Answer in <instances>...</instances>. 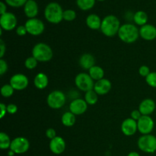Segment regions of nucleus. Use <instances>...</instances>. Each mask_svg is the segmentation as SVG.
<instances>
[{"label": "nucleus", "instance_id": "1", "mask_svg": "<svg viewBox=\"0 0 156 156\" xmlns=\"http://www.w3.org/2000/svg\"><path fill=\"white\" fill-rule=\"evenodd\" d=\"M120 21L117 17L114 15H107L102 20L101 31L108 37H112L118 34L120 27Z\"/></svg>", "mask_w": 156, "mask_h": 156}, {"label": "nucleus", "instance_id": "2", "mask_svg": "<svg viewBox=\"0 0 156 156\" xmlns=\"http://www.w3.org/2000/svg\"><path fill=\"white\" fill-rule=\"evenodd\" d=\"M63 12L60 5L56 2L48 3L44 9V17L48 22L57 24L63 20Z\"/></svg>", "mask_w": 156, "mask_h": 156}, {"label": "nucleus", "instance_id": "3", "mask_svg": "<svg viewBox=\"0 0 156 156\" xmlns=\"http://www.w3.org/2000/svg\"><path fill=\"white\" fill-rule=\"evenodd\" d=\"M117 34L123 42L133 44L136 42L140 37V29L135 24L126 23L120 26Z\"/></svg>", "mask_w": 156, "mask_h": 156}, {"label": "nucleus", "instance_id": "4", "mask_svg": "<svg viewBox=\"0 0 156 156\" xmlns=\"http://www.w3.org/2000/svg\"><path fill=\"white\" fill-rule=\"evenodd\" d=\"M53 56V50L45 43H38L32 49V56L38 62H46L52 59Z\"/></svg>", "mask_w": 156, "mask_h": 156}, {"label": "nucleus", "instance_id": "5", "mask_svg": "<svg viewBox=\"0 0 156 156\" xmlns=\"http://www.w3.org/2000/svg\"><path fill=\"white\" fill-rule=\"evenodd\" d=\"M138 148L146 153H154L156 151V137L152 134L143 135L137 142Z\"/></svg>", "mask_w": 156, "mask_h": 156}, {"label": "nucleus", "instance_id": "6", "mask_svg": "<svg viewBox=\"0 0 156 156\" xmlns=\"http://www.w3.org/2000/svg\"><path fill=\"white\" fill-rule=\"evenodd\" d=\"M66 101V94L59 90H55L48 94L47 103L52 109H59L65 105Z\"/></svg>", "mask_w": 156, "mask_h": 156}, {"label": "nucleus", "instance_id": "7", "mask_svg": "<svg viewBox=\"0 0 156 156\" xmlns=\"http://www.w3.org/2000/svg\"><path fill=\"white\" fill-rule=\"evenodd\" d=\"M75 84L80 91L87 92L90 90L94 89V80L91 79L89 74L82 73L78 74L75 79Z\"/></svg>", "mask_w": 156, "mask_h": 156}, {"label": "nucleus", "instance_id": "8", "mask_svg": "<svg viewBox=\"0 0 156 156\" xmlns=\"http://www.w3.org/2000/svg\"><path fill=\"white\" fill-rule=\"evenodd\" d=\"M27 34L33 36H38L41 35L44 31L45 26L44 22L41 19L37 18H28L24 24Z\"/></svg>", "mask_w": 156, "mask_h": 156}, {"label": "nucleus", "instance_id": "9", "mask_svg": "<svg viewBox=\"0 0 156 156\" xmlns=\"http://www.w3.org/2000/svg\"><path fill=\"white\" fill-rule=\"evenodd\" d=\"M30 148V143L28 140L25 137L19 136L16 137L12 140L10 150L15 152V154H24L28 151Z\"/></svg>", "mask_w": 156, "mask_h": 156}, {"label": "nucleus", "instance_id": "10", "mask_svg": "<svg viewBox=\"0 0 156 156\" xmlns=\"http://www.w3.org/2000/svg\"><path fill=\"white\" fill-rule=\"evenodd\" d=\"M18 19L15 14L7 12L0 17V26L2 30L10 31L17 27Z\"/></svg>", "mask_w": 156, "mask_h": 156}, {"label": "nucleus", "instance_id": "11", "mask_svg": "<svg viewBox=\"0 0 156 156\" xmlns=\"http://www.w3.org/2000/svg\"><path fill=\"white\" fill-rule=\"evenodd\" d=\"M154 120L150 116L143 115L137 121L138 131L143 135L150 134L154 129Z\"/></svg>", "mask_w": 156, "mask_h": 156}, {"label": "nucleus", "instance_id": "12", "mask_svg": "<svg viewBox=\"0 0 156 156\" xmlns=\"http://www.w3.org/2000/svg\"><path fill=\"white\" fill-rule=\"evenodd\" d=\"M9 84L17 91H22L25 89L29 84L28 79L27 76L21 73H18L12 76L10 79Z\"/></svg>", "mask_w": 156, "mask_h": 156}, {"label": "nucleus", "instance_id": "13", "mask_svg": "<svg viewBox=\"0 0 156 156\" xmlns=\"http://www.w3.org/2000/svg\"><path fill=\"white\" fill-rule=\"evenodd\" d=\"M88 109V104L85 99L76 98L69 105V111L75 115H82Z\"/></svg>", "mask_w": 156, "mask_h": 156}, {"label": "nucleus", "instance_id": "14", "mask_svg": "<svg viewBox=\"0 0 156 156\" xmlns=\"http://www.w3.org/2000/svg\"><path fill=\"white\" fill-rule=\"evenodd\" d=\"M138 130L137 126V121L134 120L133 119L126 118L121 123V131L126 136H133Z\"/></svg>", "mask_w": 156, "mask_h": 156}, {"label": "nucleus", "instance_id": "15", "mask_svg": "<svg viewBox=\"0 0 156 156\" xmlns=\"http://www.w3.org/2000/svg\"><path fill=\"white\" fill-rule=\"evenodd\" d=\"M50 151L55 155H60L66 150V144L62 137L56 136L54 139L50 140L49 144Z\"/></svg>", "mask_w": 156, "mask_h": 156}, {"label": "nucleus", "instance_id": "16", "mask_svg": "<svg viewBox=\"0 0 156 156\" xmlns=\"http://www.w3.org/2000/svg\"><path fill=\"white\" fill-rule=\"evenodd\" d=\"M140 36L146 41H153L156 38V27L150 24L142 26L140 29Z\"/></svg>", "mask_w": 156, "mask_h": 156}, {"label": "nucleus", "instance_id": "17", "mask_svg": "<svg viewBox=\"0 0 156 156\" xmlns=\"http://www.w3.org/2000/svg\"><path fill=\"white\" fill-rule=\"evenodd\" d=\"M112 84L108 79H102L94 83V90L98 95H105L108 94L111 89Z\"/></svg>", "mask_w": 156, "mask_h": 156}, {"label": "nucleus", "instance_id": "18", "mask_svg": "<svg viewBox=\"0 0 156 156\" xmlns=\"http://www.w3.org/2000/svg\"><path fill=\"white\" fill-rule=\"evenodd\" d=\"M156 105L155 101L151 98L144 99L139 106V111L142 115L149 116L155 111Z\"/></svg>", "mask_w": 156, "mask_h": 156}, {"label": "nucleus", "instance_id": "19", "mask_svg": "<svg viewBox=\"0 0 156 156\" xmlns=\"http://www.w3.org/2000/svg\"><path fill=\"white\" fill-rule=\"evenodd\" d=\"M39 8L35 0H27L24 5V12L28 18H36L38 15Z\"/></svg>", "mask_w": 156, "mask_h": 156}, {"label": "nucleus", "instance_id": "20", "mask_svg": "<svg viewBox=\"0 0 156 156\" xmlns=\"http://www.w3.org/2000/svg\"><path fill=\"white\" fill-rule=\"evenodd\" d=\"M79 62L83 69L89 70L91 67L95 66V59L91 53H84L79 58Z\"/></svg>", "mask_w": 156, "mask_h": 156}, {"label": "nucleus", "instance_id": "21", "mask_svg": "<svg viewBox=\"0 0 156 156\" xmlns=\"http://www.w3.org/2000/svg\"><path fill=\"white\" fill-rule=\"evenodd\" d=\"M102 20L96 14H90L87 16L85 23L87 26L91 30H98L101 29Z\"/></svg>", "mask_w": 156, "mask_h": 156}, {"label": "nucleus", "instance_id": "22", "mask_svg": "<svg viewBox=\"0 0 156 156\" xmlns=\"http://www.w3.org/2000/svg\"><path fill=\"white\" fill-rule=\"evenodd\" d=\"M49 83V79L44 73H39L36 75L34 79V85L38 89H44Z\"/></svg>", "mask_w": 156, "mask_h": 156}, {"label": "nucleus", "instance_id": "23", "mask_svg": "<svg viewBox=\"0 0 156 156\" xmlns=\"http://www.w3.org/2000/svg\"><path fill=\"white\" fill-rule=\"evenodd\" d=\"M88 74L93 80L97 81L104 79L105 76V70L99 66H94L88 70Z\"/></svg>", "mask_w": 156, "mask_h": 156}, {"label": "nucleus", "instance_id": "24", "mask_svg": "<svg viewBox=\"0 0 156 156\" xmlns=\"http://www.w3.org/2000/svg\"><path fill=\"white\" fill-rule=\"evenodd\" d=\"M134 23L136 25L143 26L147 24L148 22V15L144 11H137L133 17Z\"/></svg>", "mask_w": 156, "mask_h": 156}, {"label": "nucleus", "instance_id": "25", "mask_svg": "<svg viewBox=\"0 0 156 156\" xmlns=\"http://www.w3.org/2000/svg\"><path fill=\"white\" fill-rule=\"evenodd\" d=\"M76 115L71 112V111H68V112H65L62 115L61 117V122L62 124L66 127H71L76 123Z\"/></svg>", "mask_w": 156, "mask_h": 156}, {"label": "nucleus", "instance_id": "26", "mask_svg": "<svg viewBox=\"0 0 156 156\" xmlns=\"http://www.w3.org/2000/svg\"><path fill=\"white\" fill-rule=\"evenodd\" d=\"M96 0H76V5L82 11H88L95 5Z\"/></svg>", "mask_w": 156, "mask_h": 156}, {"label": "nucleus", "instance_id": "27", "mask_svg": "<svg viewBox=\"0 0 156 156\" xmlns=\"http://www.w3.org/2000/svg\"><path fill=\"white\" fill-rule=\"evenodd\" d=\"M85 101L89 105H94L98 101V94L94 89L87 91L85 94Z\"/></svg>", "mask_w": 156, "mask_h": 156}, {"label": "nucleus", "instance_id": "28", "mask_svg": "<svg viewBox=\"0 0 156 156\" xmlns=\"http://www.w3.org/2000/svg\"><path fill=\"white\" fill-rule=\"evenodd\" d=\"M11 143H12V140L8 134L2 132L0 133V148L2 149H10Z\"/></svg>", "mask_w": 156, "mask_h": 156}, {"label": "nucleus", "instance_id": "29", "mask_svg": "<svg viewBox=\"0 0 156 156\" xmlns=\"http://www.w3.org/2000/svg\"><path fill=\"white\" fill-rule=\"evenodd\" d=\"M1 94L4 98H10L14 94L15 89L10 84H5L1 88Z\"/></svg>", "mask_w": 156, "mask_h": 156}, {"label": "nucleus", "instance_id": "30", "mask_svg": "<svg viewBox=\"0 0 156 156\" xmlns=\"http://www.w3.org/2000/svg\"><path fill=\"white\" fill-rule=\"evenodd\" d=\"M38 63V61L35 59L34 56H30V57L27 58L26 60L24 61V66L27 69H34L37 67Z\"/></svg>", "mask_w": 156, "mask_h": 156}, {"label": "nucleus", "instance_id": "31", "mask_svg": "<svg viewBox=\"0 0 156 156\" xmlns=\"http://www.w3.org/2000/svg\"><path fill=\"white\" fill-rule=\"evenodd\" d=\"M76 18V12L73 9H66L63 12V20L73 21Z\"/></svg>", "mask_w": 156, "mask_h": 156}, {"label": "nucleus", "instance_id": "32", "mask_svg": "<svg viewBox=\"0 0 156 156\" xmlns=\"http://www.w3.org/2000/svg\"><path fill=\"white\" fill-rule=\"evenodd\" d=\"M27 1V0H5V2L11 7L19 8L24 6Z\"/></svg>", "mask_w": 156, "mask_h": 156}, {"label": "nucleus", "instance_id": "33", "mask_svg": "<svg viewBox=\"0 0 156 156\" xmlns=\"http://www.w3.org/2000/svg\"><path fill=\"white\" fill-rule=\"evenodd\" d=\"M146 82L152 88H156V72H151L146 78Z\"/></svg>", "mask_w": 156, "mask_h": 156}, {"label": "nucleus", "instance_id": "34", "mask_svg": "<svg viewBox=\"0 0 156 156\" xmlns=\"http://www.w3.org/2000/svg\"><path fill=\"white\" fill-rule=\"evenodd\" d=\"M150 73V69H149V68L147 66H140V68L139 69V73H140V76H143V77L146 78L149 76Z\"/></svg>", "mask_w": 156, "mask_h": 156}, {"label": "nucleus", "instance_id": "35", "mask_svg": "<svg viewBox=\"0 0 156 156\" xmlns=\"http://www.w3.org/2000/svg\"><path fill=\"white\" fill-rule=\"evenodd\" d=\"M8 71V63L5 59H0V76H3Z\"/></svg>", "mask_w": 156, "mask_h": 156}, {"label": "nucleus", "instance_id": "36", "mask_svg": "<svg viewBox=\"0 0 156 156\" xmlns=\"http://www.w3.org/2000/svg\"><path fill=\"white\" fill-rule=\"evenodd\" d=\"M16 34L20 37H23V36H25L26 34H27V29H26L25 26L24 25H19L16 27Z\"/></svg>", "mask_w": 156, "mask_h": 156}, {"label": "nucleus", "instance_id": "37", "mask_svg": "<svg viewBox=\"0 0 156 156\" xmlns=\"http://www.w3.org/2000/svg\"><path fill=\"white\" fill-rule=\"evenodd\" d=\"M46 136H47V138L50 139V140L54 139L56 136H56V130H55L53 128H49V129H47V131H46Z\"/></svg>", "mask_w": 156, "mask_h": 156}, {"label": "nucleus", "instance_id": "38", "mask_svg": "<svg viewBox=\"0 0 156 156\" xmlns=\"http://www.w3.org/2000/svg\"><path fill=\"white\" fill-rule=\"evenodd\" d=\"M18 111V107L15 104H9L7 105V113L9 114H15Z\"/></svg>", "mask_w": 156, "mask_h": 156}, {"label": "nucleus", "instance_id": "39", "mask_svg": "<svg viewBox=\"0 0 156 156\" xmlns=\"http://www.w3.org/2000/svg\"><path fill=\"white\" fill-rule=\"evenodd\" d=\"M142 116L143 115H142V114L140 113V111H139V110H134V111H133L132 112H131V114H130L131 118L133 119V120H136V121H138Z\"/></svg>", "mask_w": 156, "mask_h": 156}, {"label": "nucleus", "instance_id": "40", "mask_svg": "<svg viewBox=\"0 0 156 156\" xmlns=\"http://www.w3.org/2000/svg\"><path fill=\"white\" fill-rule=\"evenodd\" d=\"M6 51V46L2 40H0V58L2 59Z\"/></svg>", "mask_w": 156, "mask_h": 156}, {"label": "nucleus", "instance_id": "41", "mask_svg": "<svg viewBox=\"0 0 156 156\" xmlns=\"http://www.w3.org/2000/svg\"><path fill=\"white\" fill-rule=\"evenodd\" d=\"M0 108H1V114H0V118L2 119L7 113V106L4 103L0 104Z\"/></svg>", "mask_w": 156, "mask_h": 156}, {"label": "nucleus", "instance_id": "42", "mask_svg": "<svg viewBox=\"0 0 156 156\" xmlns=\"http://www.w3.org/2000/svg\"><path fill=\"white\" fill-rule=\"evenodd\" d=\"M5 2H0V14L3 15V14L7 12V5Z\"/></svg>", "mask_w": 156, "mask_h": 156}, {"label": "nucleus", "instance_id": "43", "mask_svg": "<svg viewBox=\"0 0 156 156\" xmlns=\"http://www.w3.org/2000/svg\"><path fill=\"white\" fill-rule=\"evenodd\" d=\"M127 156H140V155L137 152H131L128 154Z\"/></svg>", "mask_w": 156, "mask_h": 156}, {"label": "nucleus", "instance_id": "44", "mask_svg": "<svg viewBox=\"0 0 156 156\" xmlns=\"http://www.w3.org/2000/svg\"><path fill=\"white\" fill-rule=\"evenodd\" d=\"M15 152H12V150H10L9 152H8V155H9V156H14V155H15Z\"/></svg>", "mask_w": 156, "mask_h": 156}, {"label": "nucleus", "instance_id": "45", "mask_svg": "<svg viewBox=\"0 0 156 156\" xmlns=\"http://www.w3.org/2000/svg\"><path fill=\"white\" fill-rule=\"evenodd\" d=\"M96 1H98V2H103V1H105V0H96Z\"/></svg>", "mask_w": 156, "mask_h": 156}]
</instances>
